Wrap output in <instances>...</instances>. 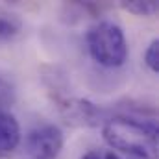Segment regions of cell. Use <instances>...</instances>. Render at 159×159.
<instances>
[{
    "label": "cell",
    "mask_w": 159,
    "mask_h": 159,
    "mask_svg": "<svg viewBox=\"0 0 159 159\" xmlns=\"http://www.w3.org/2000/svg\"><path fill=\"white\" fill-rule=\"evenodd\" d=\"M104 141L124 154L139 159H156L157 156V124L156 120L137 117H113L104 124Z\"/></svg>",
    "instance_id": "obj_1"
},
{
    "label": "cell",
    "mask_w": 159,
    "mask_h": 159,
    "mask_svg": "<svg viewBox=\"0 0 159 159\" xmlns=\"http://www.w3.org/2000/svg\"><path fill=\"white\" fill-rule=\"evenodd\" d=\"M87 46L91 57L107 69L122 67L128 59V43L117 22L102 20L87 32Z\"/></svg>",
    "instance_id": "obj_2"
},
{
    "label": "cell",
    "mask_w": 159,
    "mask_h": 159,
    "mask_svg": "<svg viewBox=\"0 0 159 159\" xmlns=\"http://www.w3.org/2000/svg\"><path fill=\"white\" fill-rule=\"evenodd\" d=\"M63 150V131L54 124H43L26 135L30 159H57Z\"/></svg>",
    "instance_id": "obj_3"
},
{
    "label": "cell",
    "mask_w": 159,
    "mask_h": 159,
    "mask_svg": "<svg viewBox=\"0 0 159 159\" xmlns=\"http://www.w3.org/2000/svg\"><path fill=\"white\" fill-rule=\"evenodd\" d=\"M67 120L76 122V124H85V126H96L100 124L104 115L98 106L87 102V100H69L59 106Z\"/></svg>",
    "instance_id": "obj_4"
},
{
    "label": "cell",
    "mask_w": 159,
    "mask_h": 159,
    "mask_svg": "<svg viewBox=\"0 0 159 159\" xmlns=\"http://www.w3.org/2000/svg\"><path fill=\"white\" fill-rule=\"evenodd\" d=\"M20 143V128L17 119L0 109V156H7L13 150H17Z\"/></svg>",
    "instance_id": "obj_5"
},
{
    "label": "cell",
    "mask_w": 159,
    "mask_h": 159,
    "mask_svg": "<svg viewBox=\"0 0 159 159\" xmlns=\"http://www.w3.org/2000/svg\"><path fill=\"white\" fill-rule=\"evenodd\" d=\"M126 11L133 13V15H139V17H150V15H156L157 13V2L154 0H131V2H122L120 4Z\"/></svg>",
    "instance_id": "obj_6"
},
{
    "label": "cell",
    "mask_w": 159,
    "mask_h": 159,
    "mask_svg": "<svg viewBox=\"0 0 159 159\" xmlns=\"http://www.w3.org/2000/svg\"><path fill=\"white\" fill-rule=\"evenodd\" d=\"M17 100V91L13 81L0 76V107H9Z\"/></svg>",
    "instance_id": "obj_7"
},
{
    "label": "cell",
    "mask_w": 159,
    "mask_h": 159,
    "mask_svg": "<svg viewBox=\"0 0 159 159\" xmlns=\"http://www.w3.org/2000/svg\"><path fill=\"white\" fill-rule=\"evenodd\" d=\"M144 63L152 72H156V74L159 72V41L157 39H154L148 44L146 54H144Z\"/></svg>",
    "instance_id": "obj_8"
},
{
    "label": "cell",
    "mask_w": 159,
    "mask_h": 159,
    "mask_svg": "<svg viewBox=\"0 0 159 159\" xmlns=\"http://www.w3.org/2000/svg\"><path fill=\"white\" fill-rule=\"evenodd\" d=\"M19 32V22L7 17H0V39H9Z\"/></svg>",
    "instance_id": "obj_9"
},
{
    "label": "cell",
    "mask_w": 159,
    "mask_h": 159,
    "mask_svg": "<svg viewBox=\"0 0 159 159\" xmlns=\"http://www.w3.org/2000/svg\"><path fill=\"white\" fill-rule=\"evenodd\" d=\"M81 159H100V156H98L96 152H87V154H85Z\"/></svg>",
    "instance_id": "obj_10"
},
{
    "label": "cell",
    "mask_w": 159,
    "mask_h": 159,
    "mask_svg": "<svg viewBox=\"0 0 159 159\" xmlns=\"http://www.w3.org/2000/svg\"><path fill=\"white\" fill-rule=\"evenodd\" d=\"M104 159H120L119 156H117V154H115V152H107V154H106V157Z\"/></svg>",
    "instance_id": "obj_11"
}]
</instances>
